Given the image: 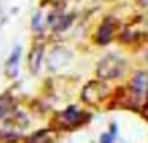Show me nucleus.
Instances as JSON below:
<instances>
[{
	"instance_id": "nucleus-11",
	"label": "nucleus",
	"mask_w": 148,
	"mask_h": 143,
	"mask_svg": "<svg viewBox=\"0 0 148 143\" xmlns=\"http://www.w3.org/2000/svg\"><path fill=\"white\" fill-rule=\"evenodd\" d=\"M70 16H65V18H61V24H58V25H54L56 29H58V30H64L65 27H67L69 24H70Z\"/></svg>"
},
{
	"instance_id": "nucleus-10",
	"label": "nucleus",
	"mask_w": 148,
	"mask_h": 143,
	"mask_svg": "<svg viewBox=\"0 0 148 143\" xmlns=\"http://www.w3.org/2000/svg\"><path fill=\"white\" fill-rule=\"evenodd\" d=\"M10 110H11L10 100H8V99H5V97H0V118L5 116V114H7Z\"/></svg>"
},
{
	"instance_id": "nucleus-5",
	"label": "nucleus",
	"mask_w": 148,
	"mask_h": 143,
	"mask_svg": "<svg viewBox=\"0 0 148 143\" xmlns=\"http://www.w3.org/2000/svg\"><path fill=\"white\" fill-rule=\"evenodd\" d=\"M131 88H132V91H134V94L137 95V97H142V95L148 91V73L137 72L134 75V78H132V81H131Z\"/></svg>"
},
{
	"instance_id": "nucleus-2",
	"label": "nucleus",
	"mask_w": 148,
	"mask_h": 143,
	"mask_svg": "<svg viewBox=\"0 0 148 143\" xmlns=\"http://www.w3.org/2000/svg\"><path fill=\"white\" fill-rule=\"evenodd\" d=\"M107 95H108V86L107 83L99 81V79L88 81L81 92V99L89 105H99L102 100L107 99Z\"/></svg>"
},
{
	"instance_id": "nucleus-1",
	"label": "nucleus",
	"mask_w": 148,
	"mask_h": 143,
	"mask_svg": "<svg viewBox=\"0 0 148 143\" xmlns=\"http://www.w3.org/2000/svg\"><path fill=\"white\" fill-rule=\"evenodd\" d=\"M126 70V62L123 57H119L118 54H107L102 59L99 60L96 68V75L99 79L103 81H110V79H115L118 76H121Z\"/></svg>"
},
{
	"instance_id": "nucleus-12",
	"label": "nucleus",
	"mask_w": 148,
	"mask_h": 143,
	"mask_svg": "<svg viewBox=\"0 0 148 143\" xmlns=\"http://www.w3.org/2000/svg\"><path fill=\"white\" fill-rule=\"evenodd\" d=\"M142 8H148V0H135Z\"/></svg>"
},
{
	"instance_id": "nucleus-8",
	"label": "nucleus",
	"mask_w": 148,
	"mask_h": 143,
	"mask_svg": "<svg viewBox=\"0 0 148 143\" xmlns=\"http://www.w3.org/2000/svg\"><path fill=\"white\" fill-rule=\"evenodd\" d=\"M19 54H21V48H14V51L11 53L10 59L7 60V65H5V73L7 76L13 78L18 75V64H19Z\"/></svg>"
},
{
	"instance_id": "nucleus-9",
	"label": "nucleus",
	"mask_w": 148,
	"mask_h": 143,
	"mask_svg": "<svg viewBox=\"0 0 148 143\" xmlns=\"http://www.w3.org/2000/svg\"><path fill=\"white\" fill-rule=\"evenodd\" d=\"M27 143H53V138L48 130H38L27 138Z\"/></svg>"
},
{
	"instance_id": "nucleus-6",
	"label": "nucleus",
	"mask_w": 148,
	"mask_h": 143,
	"mask_svg": "<svg viewBox=\"0 0 148 143\" xmlns=\"http://www.w3.org/2000/svg\"><path fill=\"white\" fill-rule=\"evenodd\" d=\"M43 44L42 43H35L34 48L30 49L29 53V68L32 70V73H37L42 65V60H43Z\"/></svg>"
},
{
	"instance_id": "nucleus-7",
	"label": "nucleus",
	"mask_w": 148,
	"mask_h": 143,
	"mask_svg": "<svg viewBox=\"0 0 148 143\" xmlns=\"http://www.w3.org/2000/svg\"><path fill=\"white\" fill-rule=\"evenodd\" d=\"M78 119H80V111L75 107H70V108H67V110L61 111L58 114V121L64 127H72L73 124L78 122Z\"/></svg>"
},
{
	"instance_id": "nucleus-14",
	"label": "nucleus",
	"mask_w": 148,
	"mask_h": 143,
	"mask_svg": "<svg viewBox=\"0 0 148 143\" xmlns=\"http://www.w3.org/2000/svg\"><path fill=\"white\" fill-rule=\"evenodd\" d=\"M143 114H145V116L148 118V103L145 105V108H143Z\"/></svg>"
},
{
	"instance_id": "nucleus-4",
	"label": "nucleus",
	"mask_w": 148,
	"mask_h": 143,
	"mask_svg": "<svg viewBox=\"0 0 148 143\" xmlns=\"http://www.w3.org/2000/svg\"><path fill=\"white\" fill-rule=\"evenodd\" d=\"M69 59H70V54H69L67 49H64L61 46L54 48L51 51V54L48 56V67L51 70H58L61 67H64L69 62Z\"/></svg>"
},
{
	"instance_id": "nucleus-13",
	"label": "nucleus",
	"mask_w": 148,
	"mask_h": 143,
	"mask_svg": "<svg viewBox=\"0 0 148 143\" xmlns=\"http://www.w3.org/2000/svg\"><path fill=\"white\" fill-rule=\"evenodd\" d=\"M102 143H112V137L110 135H102Z\"/></svg>"
},
{
	"instance_id": "nucleus-3",
	"label": "nucleus",
	"mask_w": 148,
	"mask_h": 143,
	"mask_svg": "<svg viewBox=\"0 0 148 143\" xmlns=\"http://www.w3.org/2000/svg\"><path fill=\"white\" fill-rule=\"evenodd\" d=\"M116 24L118 22L115 21V19L108 18L103 21V24L99 27V30L96 32V43L97 44H107L112 41L113 38V32H115L116 29Z\"/></svg>"
}]
</instances>
